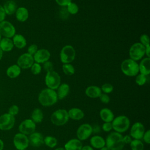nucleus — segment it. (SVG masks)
Here are the masks:
<instances>
[{"label": "nucleus", "mask_w": 150, "mask_h": 150, "mask_svg": "<svg viewBox=\"0 0 150 150\" xmlns=\"http://www.w3.org/2000/svg\"><path fill=\"white\" fill-rule=\"evenodd\" d=\"M2 57H3V51L0 48V60L2 59Z\"/></svg>", "instance_id": "nucleus-53"}, {"label": "nucleus", "mask_w": 150, "mask_h": 150, "mask_svg": "<svg viewBox=\"0 0 150 150\" xmlns=\"http://www.w3.org/2000/svg\"><path fill=\"white\" fill-rule=\"evenodd\" d=\"M81 150H94L93 147L89 146V145H85L84 146H82Z\"/></svg>", "instance_id": "nucleus-50"}, {"label": "nucleus", "mask_w": 150, "mask_h": 150, "mask_svg": "<svg viewBox=\"0 0 150 150\" xmlns=\"http://www.w3.org/2000/svg\"><path fill=\"white\" fill-rule=\"evenodd\" d=\"M29 143L34 147H39L44 144L43 135L38 132H34L29 135Z\"/></svg>", "instance_id": "nucleus-17"}, {"label": "nucleus", "mask_w": 150, "mask_h": 150, "mask_svg": "<svg viewBox=\"0 0 150 150\" xmlns=\"http://www.w3.org/2000/svg\"><path fill=\"white\" fill-rule=\"evenodd\" d=\"M85 93L90 98H98L102 94L101 88L96 86H90L88 87L85 91Z\"/></svg>", "instance_id": "nucleus-20"}, {"label": "nucleus", "mask_w": 150, "mask_h": 150, "mask_svg": "<svg viewBox=\"0 0 150 150\" xmlns=\"http://www.w3.org/2000/svg\"><path fill=\"white\" fill-rule=\"evenodd\" d=\"M123 140L125 144H130L132 141V138L130 135H125L123 137Z\"/></svg>", "instance_id": "nucleus-47"}, {"label": "nucleus", "mask_w": 150, "mask_h": 150, "mask_svg": "<svg viewBox=\"0 0 150 150\" xmlns=\"http://www.w3.org/2000/svg\"><path fill=\"white\" fill-rule=\"evenodd\" d=\"M100 101L104 104H107L110 102V97L107 94H101L100 95V96L99 97Z\"/></svg>", "instance_id": "nucleus-42"}, {"label": "nucleus", "mask_w": 150, "mask_h": 150, "mask_svg": "<svg viewBox=\"0 0 150 150\" xmlns=\"http://www.w3.org/2000/svg\"><path fill=\"white\" fill-rule=\"evenodd\" d=\"M56 3L62 6H67L69 3L71 2V0H55Z\"/></svg>", "instance_id": "nucleus-45"}, {"label": "nucleus", "mask_w": 150, "mask_h": 150, "mask_svg": "<svg viewBox=\"0 0 150 150\" xmlns=\"http://www.w3.org/2000/svg\"><path fill=\"white\" fill-rule=\"evenodd\" d=\"M112 129L117 132L122 133L125 132L129 127L130 121L125 115H119L111 122Z\"/></svg>", "instance_id": "nucleus-3"}, {"label": "nucleus", "mask_w": 150, "mask_h": 150, "mask_svg": "<svg viewBox=\"0 0 150 150\" xmlns=\"http://www.w3.org/2000/svg\"><path fill=\"white\" fill-rule=\"evenodd\" d=\"M100 150H110L107 146H104V147H103V148H101V149H100Z\"/></svg>", "instance_id": "nucleus-52"}, {"label": "nucleus", "mask_w": 150, "mask_h": 150, "mask_svg": "<svg viewBox=\"0 0 150 150\" xmlns=\"http://www.w3.org/2000/svg\"><path fill=\"white\" fill-rule=\"evenodd\" d=\"M69 119L68 112L64 109H58L54 111L50 117L51 122L55 125L62 126L66 124Z\"/></svg>", "instance_id": "nucleus-5"}, {"label": "nucleus", "mask_w": 150, "mask_h": 150, "mask_svg": "<svg viewBox=\"0 0 150 150\" xmlns=\"http://www.w3.org/2000/svg\"><path fill=\"white\" fill-rule=\"evenodd\" d=\"M54 150H65L64 148H62V147H59V148H56Z\"/></svg>", "instance_id": "nucleus-54"}, {"label": "nucleus", "mask_w": 150, "mask_h": 150, "mask_svg": "<svg viewBox=\"0 0 150 150\" xmlns=\"http://www.w3.org/2000/svg\"><path fill=\"white\" fill-rule=\"evenodd\" d=\"M58 100L56 92L52 89L47 88L42 90L38 96V101L45 107H50L54 105Z\"/></svg>", "instance_id": "nucleus-1"}, {"label": "nucleus", "mask_w": 150, "mask_h": 150, "mask_svg": "<svg viewBox=\"0 0 150 150\" xmlns=\"http://www.w3.org/2000/svg\"><path fill=\"white\" fill-rule=\"evenodd\" d=\"M14 47L12 40L11 38H3L0 40V48L4 52H8L11 51Z\"/></svg>", "instance_id": "nucleus-24"}, {"label": "nucleus", "mask_w": 150, "mask_h": 150, "mask_svg": "<svg viewBox=\"0 0 150 150\" xmlns=\"http://www.w3.org/2000/svg\"><path fill=\"white\" fill-rule=\"evenodd\" d=\"M131 150H143L144 146L143 142L140 139H134L130 142Z\"/></svg>", "instance_id": "nucleus-31"}, {"label": "nucleus", "mask_w": 150, "mask_h": 150, "mask_svg": "<svg viewBox=\"0 0 150 150\" xmlns=\"http://www.w3.org/2000/svg\"><path fill=\"white\" fill-rule=\"evenodd\" d=\"M142 138L146 144H149L150 143V131L149 129L145 131Z\"/></svg>", "instance_id": "nucleus-44"}, {"label": "nucleus", "mask_w": 150, "mask_h": 150, "mask_svg": "<svg viewBox=\"0 0 150 150\" xmlns=\"http://www.w3.org/2000/svg\"><path fill=\"white\" fill-rule=\"evenodd\" d=\"M15 16L16 19L21 22H25L29 17V12L28 10L23 6L19 7L17 8L15 12Z\"/></svg>", "instance_id": "nucleus-22"}, {"label": "nucleus", "mask_w": 150, "mask_h": 150, "mask_svg": "<svg viewBox=\"0 0 150 150\" xmlns=\"http://www.w3.org/2000/svg\"><path fill=\"white\" fill-rule=\"evenodd\" d=\"M102 129L105 132L111 131L112 129L111 122H104L102 125Z\"/></svg>", "instance_id": "nucleus-43"}, {"label": "nucleus", "mask_w": 150, "mask_h": 150, "mask_svg": "<svg viewBox=\"0 0 150 150\" xmlns=\"http://www.w3.org/2000/svg\"><path fill=\"white\" fill-rule=\"evenodd\" d=\"M105 141L106 146L110 150H122L125 145L123 136L115 131L110 133Z\"/></svg>", "instance_id": "nucleus-2"}, {"label": "nucleus", "mask_w": 150, "mask_h": 150, "mask_svg": "<svg viewBox=\"0 0 150 150\" xmlns=\"http://www.w3.org/2000/svg\"><path fill=\"white\" fill-rule=\"evenodd\" d=\"M15 122V117L9 113H5L0 116V129L8 131L12 129Z\"/></svg>", "instance_id": "nucleus-10"}, {"label": "nucleus", "mask_w": 150, "mask_h": 150, "mask_svg": "<svg viewBox=\"0 0 150 150\" xmlns=\"http://www.w3.org/2000/svg\"><path fill=\"white\" fill-rule=\"evenodd\" d=\"M1 39H2V36H1V33H0V40H1Z\"/></svg>", "instance_id": "nucleus-55"}, {"label": "nucleus", "mask_w": 150, "mask_h": 150, "mask_svg": "<svg viewBox=\"0 0 150 150\" xmlns=\"http://www.w3.org/2000/svg\"><path fill=\"white\" fill-rule=\"evenodd\" d=\"M100 116L104 122H111L114 118L112 111L108 108H102L100 111Z\"/></svg>", "instance_id": "nucleus-19"}, {"label": "nucleus", "mask_w": 150, "mask_h": 150, "mask_svg": "<svg viewBox=\"0 0 150 150\" xmlns=\"http://www.w3.org/2000/svg\"><path fill=\"white\" fill-rule=\"evenodd\" d=\"M75 57L76 51L72 46L66 45L62 49L60 58L63 63L66 64L72 62L74 60Z\"/></svg>", "instance_id": "nucleus-7"}, {"label": "nucleus", "mask_w": 150, "mask_h": 150, "mask_svg": "<svg viewBox=\"0 0 150 150\" xmlns=\"http://www.w3.org/2000/svg\"><path fill=\"white\" fill-rule=\"evenodd\" d=\"M67 112L69 118L74 120H80L84 117V112L79 108H72Z\"/></svg>", "instance_id": "nucleus-27"}, {"label": "nucleus", "mask_w": 150, "mask_h": 150, "mask_svg": "<svg viewBox=\"0 0 150 150\" xmlns=\"http://www.w3.org/2000/svg\"><path fill=\"white\" fill-rule=\"evenodd\" d=\"M18 129L21 133L26 135H30L35 131L36 123L31 119H26L21 122Z\"/></svg>", "instance_id": "nucleus-12"}, {"label": "nucleus", "mask_w": 150, "mask_h": 150, "mask_svg": "<svg viewBox=\"0 0 150 150\" xmlns=\"http://www.w3.org/2000/svg\"><path fill=\"white\" fill-rule=\"evenodd\" d=\"M12 42L14 46L18 49H22L26 45L25 38L21 34H15L12 38Z\"/></svg>", "instance_id": "nucleus-26"}, {"label": "nucleus", "mask_w": 150, "mask_h": 150, "mask_svg": "<svg viewBox=\"0 0 150 150\" xmlns=\"http://www.w3.org/2000/svg\"><path fill=\"white\" fill-rule=\"evenodd\" d=\"M146 80H147L146 76L142 74H139L137 76L135 79V82L138 86H143L146 83Z\"/></svg>", "instance_id": "nucleus-35"}, {"label": "nucleus", "mask_w": 150, "mask_h": 150, "mask_svg": "<svg viewBox=\"0 0 150 150\" xmlns=\"http://www.w3.org/2000/svg\"><path fill=\"white\" fill-rule=\"evenodd\" d=\"M19 107L18 105H11L9 110H8V112L9 114L13 115L15 117V115H17L19 112Z\"/></svg>", "instance_id": "nucleus-38"}, {"label": "nucleus", "mask_w": 150, "mask_h": 150, "mask_svg": "<svg viewBox=\"0 0 150 150\" xmlns=\"http://www.w3.org/2000/svg\"><path fill=\"white\" fill-rule=\"evenodd\" d=\"M6 16V13L4 11L3 6L0 5V23L5 20Z\"/></svg>", "instance_id": "nucleus-46"}, {"label": "nucleus", "mask_w": 150, "mask_h": 150, "mask_svg": "<svg viewBox=\"0 0 150 150\" xmlns=\"http://www.w3.org/2000/svg\"><path fill=\"white\" fill-rule=\"evenodd\" d=\"M33 57L36 63H44L49 60L50 57V53L47 49H42L38 50Z\"/></svg>", "instance_id": "nucleus-16"}, {"label": "nucleus", "mask_w": 150, "mask_h": 150, "mask_svg": "<svg viewBox=\"0 0 150 150\" xmlns=\"http://www.w3.org/2000/svg\"><path fill=\"white\" fill-rule=\"evenodd\" d=\"M122 72L127 76H135L139 72L138 64L131 59L124 60L121 64Z\"/></svg>", "instance_id": "nucleus-4"}, {"label": "nucleus", "mask_w": 150, "mask_h": 150, "mask_svg": "<svg viewBox=\"0 0 150 150\" xmlns=\"http://www.w3.org/2000/svg\"><path fill=\"white\" fill-rule=\"evenodd\" d=\"M0 33L4 38H11L16 34V29L12 23L4 20L0 23Z\"/></svg>", "instance_id": "nucleus-9"}, {"label": "nucleus", "mask_w": 150, "mask_h": 150, "mask_svg": "<svg viewBox=\"0 0 150 150\" xmlns=\"http://www.w3.org/2000/svg\"><path fill=\"white\" fill-rule=\"evenodd\" d=\"M57 89V92L56 93L57 98L59 100H62L64 98H65L69 93L70 86L67 84L63 83L60 84Z\"/></svg>", "instance_id": "nucleus-29"}, {"label": "nucleus", "mask_w": 150, "mask_h": 150, "mask_svg": "<svg viewBox=\"0 0 150 150\" xmlns=\"http://www.w3.org/2000/svg\"><path fill=\"white\" fill-rule=\"evenodd\" d=\"M101 91H103L105 94H108L112 91L113 86L110 83H105L101 86Z\"/></svg>", "instance_id": "nucleus-37"}, {"label": "nucleus", "mask_w": 150, "mask_h": 150, "mask_svg": "<svg viewBox=\"0 0 150 150\" xmlns=\"http://www.w3.org/2000/svg\"><path fill=\"white\" fill-rule=\"evenodd\" d=\"M3 8L6 15H11L15 13L17 9V5L14 1L9 0L5 2Z\"/></svg>", "instance_id": "nucleus-25"}, {"label": "nucleus", "mask_w": 150, "mask_h": 150, "mask_svg": "<svg viewBox=\"0 0 150 150\" xmlns=\"http://www.w3.org/2000/svg\"><path fill=\"white\" fill-rule=\"evenodd\" d=\"M150 46L149 45L145 47V54L148 56V57L150 58Z\"/></svg>", "instance_id": "nucleus-49"}, {"label": "nucleus", "mask_w": 150, "mask_h": 150, "mask_svg": "<svg viewBox=\"0 0 150 150\" xmlns=\"http://www.w3.org/2000/svg\"><path fill=\"white\" fill-rule=\"evenodd\" d=\"M145 54V46L139 42L135 43L129 49V55L130 59L134 60H140Z\"/></svg>", "instance_id": "nucleus-8"}, {"label": "nucleus", "mask_w": 150, "mask_h": 150, "mask_svg": "<svg viewBox=\"0 0 150 150\" xmlns=\"http://www.w3.org/2000/svg\"><path fill=\"white\" fill-rule=\"evenodd\" d=\"M63 71L64 73L67 76H71L74 74L75 70L73 65L69 63H66L63 64L62 66Z\"/></svg>", "instance_id": "nucleus-33"}, {"label": "nucleus", "mask_w": 150, "mask_h": 150, "mask_svg": "<svg viewBox=\"0 0 150 150\" xmlns=\"http://www.w3.org/2000/svg\"><path fill=\"white\" fill-rule=\"evenodd\" d=\"M138 66L139 71H140L141 74L145 76L149 75L150 73V58L146 57L143 59L138 64Z\"/></svg>", "instance_id": "nucleus-21"}, {"label": "nucleus", "mask_w": 150, "mask_h": 150, "mask_svg": "<svg viewBox=\"0 0 150 150\" xmlns=\"http://www.w3.org/2000/svg\"><path fill=\"white\" fill-rule=\"evenodd\" d=\"M92 128H93V133H98V132H100L101 131L100 126L97 124H95L94 125V126H92Z\"/></svg>", "instance_id": "nucleus-48"}, {"label": "nucleus", "mask_w": 150, "mask_h": 150, "mask_svg": "<svg viewBox=\"0 0 150 150\" xmlns=\"http://www.w3.org/2000/svg\"><path fill=\"white\" fill-rule=\"evenodd\" d=\"M38 51V46L35 44L30 45L28 49V53L33 56Z\"/></svg>", "instance_id": "nucleus-40"}, {"label": "nucleus", "mask_w": 150, "mask_h": 150, "mask_svg": "<svg viewBox=\"0 0 150 150\" xmlns=\"http://www.w3.org/2000/svg\"><path fill=\"white\" fill-rule=\"evenodd\" d=\"M43 119V113L40 108H35L31 114V120L35 123H40Z\"/></svg>", "instance_id": "nucleus-30"}, {"label": "nucleus", "mask_w": 150, "mask_h": 150, "mask_svg": "<svg viewBox=\"0 0 150 150\" xmlns=\"http://www.w3.org/2000/svg\"><path fill=\"white\" fill-rule=\"evenodd\" d=\"M82 143L78 139L73 138L69 140L64 145L65 150H81L82 148Z\"/></svg>", "instance_id": "nucleus-18"}, {"label": "nucleus", "mask_w": 150, "mask_h": 150, "mask_svg": "<svg viewBox=\"0 0 150 150\" xmlns=\"http://www.w3.org/2000/svg\"><path fill=\"white\" fill-rule=\"evenodd\" d=\"M34 63L33 56L28 53H25L21 55L17 60V64L21 69H27L30 68Z\"/></svg>", "instance_id": "nucleus-14"}, {"label": "nucleus", "mask_w": 150, "mask_h": 150, "mask_svg": "<svg viewBox=\"0 0 150 150\" xmlns=\"http://www.w3.org/2000/svg\"><path fill=\"white\" fill-rule=\"evenodd\" d=\"M31 72L33 74H39L42 70V67L39 63H35L32 64V66L30 67Z\"/></svg>", "instance_id": "nucleus-36"}, {"label": "nucleus", "mask_w": 150, "mask_h": 150, "mask_svg": "<svg viewBox=\"0 0 150 150\" xmlns=\"http://www.w3.org/2000/svg\"><path fill=\"white\" fill-rule=\"evenodd\" d=\"M45 81L46 85L49 88L54 90L60 85L61 79L56 71L52 70L47 72Z\"/></svg>", "instance_id": "nucleus-6"}, {"label": "nucleus", "mask_w": 150, "mask_h": 150, "mask_svg": "<svg viewBox=\"0 0 150 150\" xmlns=\"http://www.w3.org/2000/svg\"><path fill=\"white\" fill-rule=\"evenodd\" d=\"M25 150H26V149H25Z\"/></svg>", "instance_id": "nucleus-56"}, {"label": "nucleus", "mask_w": 150, "mask_h": 150, "mask_svg": "<svg viewBox=\"0 0 150 150\" xmlns=\"http://www.w3.org/2000/svg\"><path fill=\"white\" fill-rule=\"evenodd\" d=\"M4 146V142L2 141V139H0V150H2Z\"/></svg>", "instance_id": "nucleus-51"}, {"label": "nucleus", "mask_w": 150, "mask_h": 150, "mask_svg": "<svg viewBox=\"0 0 150 150\" xmlns=\"http://www.w3.org/2000/svg\"><path fill=\"white\" fill-rule=\"evenodd\" d=\"M43 68H44L45 70L47 72L52 71L53 68V66L52 63L51 62H49V61H47V62H45L44 64H43Z\"/></svg>", "instance_id": "nucleus-41"}, {"label": "nucleus", "mask_w": 150, "mask_h": 150, "mask_svg": "<svg viewBox=\"0 0 150 150\" xmlns=\"http://www.w3.org/2000/svg\"><path fill=\"white\" fill-rule=\"evenodd\" d=\"M90 144L92 147L96 149H101L105 145V139L101 136L94 135L90 138Z\"/></svg>", "instance_id": "nucleus-23"}, {"label": "nucleus", "mask_w": 150, "mask_h": 150, "mask_svg": "<svg viewBox=\"0 0 150 150\" xmlns=\"http://www.w3.org/2000/svg\"><path fill=\"white\" fill-rule=\"evenodd\" d=\"M140 43L144 46H147L149 45V39L147 35L143 34L140 37Z\"/></svg>", "instance_id": "nucleus-39"}, {"label": "nucleus", "mask_w": 150, "mask_h": 150, "mask_svg": "<svg viewBox=\"0 0 150 150\" xmlns=\"http://www.w3.org/2000/svg\"><path fill=\"white\" fill-rule=\"evenodd\" d=\"M67 11L72 15L76 14L79 11V7L75 3L70 2L67 5Z\"/></svg>", "instance_id": "nucleus-34"}, {"label": "nucleus", "mask_w": 150, "mask_h": 150, "mask_svg": "<svg viewBox=\"0 0 150 150\" xmlns=\"http://www.w3.org/2000/svg\"><path fill=\"white\" fill-rule=\"evenodd\" d=\"M44 143L49 148H53L57 145V140L55 137L49 135L44 138Z\"/></svg>", "instance_id": "nucleus-32"}, {"label": "nucleus", "mask_w": 150, "mask_h": 150, "mask_svg": "<svg viewBox=\"0 0 150 150\" xmlns=\"http://www.w3.org/2000/svg\"><path fill=\"white\" fill-rule=\"evenodd\" d=\"M93 133L92 126L89 124H81L77 128L76 134L77 139L80 141H84L88 139Z\"/></svg>", "instance_id": "nucleus-13"}, {"label": "nucleus", "mask_w": 150, "mask_h": 150, "mask_svg": "<svg viewBox=\"0 0 150 150\" xmlns=\"http://www.w3.org/2000/svg\"><path fill=\"white\" fill-rule=\"evenodd\" d=\"M6 73V75L9 78L15 79L20 75L21 73V69L18 64H12L8 67Z\"/></svg>", "instance_id": "nucleus-28"}, {"label": "nucleus", "mask_w": 150, "mask_h": 150, "mask_svg": "<svg viewBox=\"0 0 150 150\" xmlns=\"http://www.w3.org/2000/svg\"><path fill=\"white\" fill-rule=\"evenodd\" d=\"M145 131L144 125L140 122H136L131 127L130 136L134 139H142Z\"/></svg>", "instance_id": "nucleus-15"}, {"label": "nucleus", "mask_w": 150, "mask_h": 150, "mask_svg": "<svg viewBox=\"0 0 150 150\" xmlns=\"http://www.w3.org/2000/svg\"><path fill=\"white\" fill-rule=\"evenodd\" d=\"M13 142L15 147L18 150H25L29 145V139L28 137L21 132L17 133L15 135Z\"/></svg>", "instance_id": "nucleus-11"}]
</instances>
